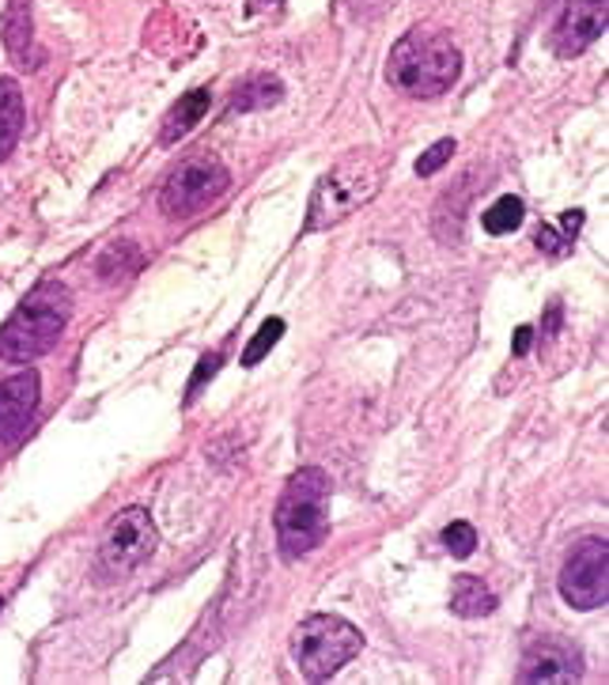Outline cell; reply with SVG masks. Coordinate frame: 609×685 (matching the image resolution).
I'll return each instance as SVG.
<instances>
[{
  "label": "cell",
  "mask_w": 609,
  "mask_h": 685,
  "mask_svg": "<svg viewBox=\"0 0 609 685\" xmlns=\"http://www.w3.org/2000/svg\"><path fill=\"white\" fill-rule=\"evenodd\" d=\"M73 315V295L61 280H42L23 295L20 307L0 326V360L8 364H35L46 356L58 338L65 333Z\"/></svg>",
  "instance_id": "1"
},
{
  "label": "cell",
  "mask_w": 609,
  "mask_h": 685,
  "mask_svg": "<svg viewBox=\"0 0 609 685\" xmlns=\"http://www.w3.org/2000/svg\"><path fill=\"white\" fill-rule=\"evenodd\" d=\"M462 73V53L440 30H409L394 42L386 61V80L413 99H435L451 91Z\"/></svg>",
  "instance_id": "2"
},
{
  "label": "cell",
  "mask_w": 609,
  "mask_h": 685,
  "mask_svg": "<svg viewBox=\"0 0 609 685\" xmlns=\"http://www.w3.org/2000/svg\"><path fill=\"white\" fill-rule=\"evenodd\" d=\"M277 542L288 560L307 557L330 534V478L318 466H303L284 485V496L277 504Z\"/></svg>",
  "instance_id": "3"
},
{
  "label": "cell",
  "mask_w": 609,
  "mask_h": 685,
  "mask_svg": "<svg viewBox=\"0 0 609 685\" xmlns=\"http://www.w3.org/2000/svg\"><path fill=\"white\" fill-rule=\"evenodd\" d=\"M382 190V160L371 152H353L333 163L318 178L307 208V231H326L333 224L348 220L356 208H364Z\"/></svg>",
  "instance_id": "4"
},
{
  "label": "cell",
  "mask_w": 609,
  "mask_h": 685,
  "mask_svg": "<svg viewBox=\"0 0 609 685\" xmlns=\"http://www.w3.org/2000/svg\"><path fill=\"white\" fill-rule=\"evenodd\" d=\"M364 648V636L338 613H310L292 636V656L307 682H326L353 663Z\"/></svg>",
  "instance_id": "5"
},
{
  "label": "cell",
  "mask_w": 609,
  "mask_h": 685,
  "mask_svg": "<svg viewBox=\"0 0 609 685\" xmlns=\"http://www.w3.org/2000/svg\"><path fill=\"white\" fill-rule=\"evenodd\" d=\"M228 186H231V170L216 155L208 152L190 155V160H182L167 175V182L160 190V208L170 220H190L201 208L220 201L228 193Z\"/></svg>",
  "instance_id": "6"
},
{
  "label": "cell",
  "mask_w": 609,
  "mask_h": 685,
  "mask_svg": "<svg viewBox=\"0 0 609 685\" xmlns=\"http://www.w3.org/2000/svg\"><path fill=\"white\" fill-rule=\"evenodd\" d=\"M160 546V531H155L152 516L144 508H125L103 534L99 546L96 572L99 580H122V575L137 572Z\"/></svg>",
  "instance_id": "7"
},
{
  "label": "cell",
  "mask_w": 609,
  "mask_h": 685,
  "mask_svg": "<svg viewBox=\"0 0 609 685\" xmlns=\"http://www.w3.org/2000/svg\"><path fill=\"white\" fill-rule=\"evenodd\" d=\"M560 598L575 610H598L609 598V546L606 538H587L572 549L560 568Z\"/></svg>",
  "instance_id": "8"
},
{
  "label": "cell",
  "mask_w": 609,
  "mask_h": 685,
  "mask_svg": "<svg viewBox=\"0 0 609 685\" xmlns=\"http://www.w3.org/2000/svg\"><path fill=\"white\" fill-rule=\"evenodd\" d=\"M580 678H583L580 648H572L568 640H557V636H542L537 644H530L519 663V682L526 685H560Z\"/></svg>",
  "instance_id": "9"
},
{
  "label": "cell",
  "mask_w": 609,
  "mask_h": 685,
  "mask_svg": "<svg viewBox=\"0 0 609 685\" xmlns=\"http://www.w3.org/2000/svg\"><path fill=\"white\" fill-rule=\"evenodd\" d=\"M38 394H42V383L35 368L15 371L0 383V447H15L27 435L38 413Z\"/></svg>",
  "instance_id": "10"
},
{
  "label": "cell",
  "mask_w": 609,
  "mask_h": 685,
  "mask_svg": "<svg viewBox=\"0 0 609 685\" xmlns=\"http://www.w3.org/2000/svg\"><path fill=\"white\" fill-rule=\"evenodd\" d=\"M606 30V0H568L553 23V50L560 58H580Z\"/></svg>",
  "instance_id": "11"
},
{
  "label": "cell",
  "mask_w": 609,
  "mask_h": 685,
  "mask_svg": "<svg viewBox=\"0 0 609 685\" xmlns=\"http://www.w3.org/2000/svg\"><path fill=\"white\" fill-rule=\"evenodd\" d=\"M0 42H4L8 58L20 68H38L46 53L35 42V20H30V0H8L4 15H0Z\"/></svg>",
  "instance_id": "12"
},
{
  "label": "cell",
  "mask_w": 609,
  "mask_h": 685,
  "mask_svg": "<svg viewBox=\"0 0 609 685\" xmlns=\"http://www.w3.org/2000/svg\"><path fill=\"white\" fill-rule=\"evenodd\" d=\"M208 103H213L208 88L186 91V96L178 99V103L167 111V118H163V129H160V140H163V144H175V140H182L186 134H190V129L198 126V122L208 114Z\"/></svg>",
  "instance_id": "13"
},
{
  "label": "cell",
  "mask_w": 609,
  "mask_h": 685,
  "mask_svg": "<svg viewBox=\"0 0 609 685\" xmlns=\"http://www.w3.org/2000/svg\"><path fill=\"white\" fill-rule=\"evenodd\" d=\"M23 91L12 76H0V160L15 152L23 137Z\"/></svg>",
  "instance_id": "14"
},
{
  "label": "cell",
  "mask_w": 609,
  "mask_h": 685,
  "mask_svg": "<svg viewBox=\"0 0 609 685\" xmlns=\"http://www.w3.org/2000/svg\"><path fill=\"white\" fill-rule=\"evenodd\" d=\"M284 99V84L269 73H257L250 80L239 84V91L231 96V114H254V111H269Z\"/></svg>",
  "instance_id": "15"
},
{
  "label": "cell",
  "mask_w": 609,
  "mask_h": 685,
  "mask_svg": "<svg viewBox=\"0 0 609 685\" xmlns=\"http://www.w3.org/2000/svg\"><path fill=\"white\" fill-rule=\"evenodd\" d=\"M451 610H455L458 618H489V613L496 610V595H492L478 575H455Z\"/></svg>",
  "instance_id": "16"
},
{
  "label": "cell",
  "mask_w": 609,
  "mask_h": 685,
  "mask_svg": "<svg viewBox=\"0 0 609 685\" xmlns=\"http://www.w3.org/2000/svg\"><path fill=\"white\" fill-rule=\"evenodd\" d=\"M522 216H526L522 201L507 193V198H499L496 205H489L485 213H481V228H485L489 236H511V231L522 224Z\"/></svg>",
  "instance_id": "17"
},
{
  "label": "cell",
  "mask_w": 609,
  "mask_h": 685,
  "mask_svg": "<svg viewBox=\"0 0 609 685\" xmlns=\"http://www.w3.org/2000/svg\"><path fill=\"white\" fill-rule=\"evenodd\" d=\"M280 333H284V318H269V322H262V330L254 333V341L243 348V368H254V364H262L265 356H269V348L280 341Z\"/></svg>",
  "instance_id": "18"
},
{
  "label": "cell",
  "mask_w": 609,
  "mask_h": 685,
  "mask_svg": "<svg viewBox=\"0 0 609 685\" xmlns=\"http://www.w3.org/2000/svg\"><path fill=\"white\" fill-rule=\"evenodd\" d=\"M443 546H447L451 557H470V553L478 549V531H473L470 523H451L447 531H443Z\"/></svg>",
  "instance_id": "19"
},
{
  "label": "cell",
  "mask_w": 609,
  "mask_h": 685,
  "mask_svg": "<svg viewBox=\"0 0 609 685\" xmlns=\"http://www.w3.org/2000/svg\"><path fill=\"white\" fill-rule=\"evenodd\" d=\"M451 155H455V140H451V137H447V140H435V144L428 148V152L417 160V175H420V178H432L435 170H440L443 163L451 160Z\"/></svg>",
  "instance_id": "20"
},
{
  "label": "cell",
  "mask_w": 609,
  "mask_h": 685,
  "mask_svg": "<svg viewBox=\"0 0 609 685\" xmlns=\"http://www.w3.org/2000/svg\"><path fill=\"white\" fill-rule=\"evenodd\" d=\"M537 251H545V254H553V258H560V254H568V246H572V239L568 236H560L557 228H549V224H545V228H537Z\"/></svg>",
  "instance_id": "21"
},
{
  "label": "cell",
  "mask_w": 609,
  "mask_h": 685,
  "mask_svg": "<svg viewBox=\"0 0 609 685\" xmlns=\"http://www.w3.org/2000/svg\"><path fill=\"white\" fill-rule=\"evenodd\" d=\"M220 360H224V353H208V356H201V368H198V376H193V383H190V402L198 398L201 383L216 376V368H220Z\"/></svg>",
  "instance_id": "22"
},
{
  "label": "cell",
  "mask_w": 609,
  "mask_h": 685,
  "mask_svg": "<svg viewBox=\"0 0 609 685\" xmlns=\"http://www.w3.org/2000/svg\"><path fill=\"white\" fill-rule=\"evenodd\" d=\"M530 341H534V330H530V326H522V330H515V356H526Z\"/></svg>",
  "instance_id": "23"
},
{
  "label": "cell",
  "mask_w": 609,
  "mask_h": 685,
  "mask_svg": "<svg viewBox=\"0 0 609 685\" xmlns=\"http://www.w3.org/2000/svg\"><path fill=\"white\" fill-rule=\"evenodd\" d=\"M557 326H560V307L553 303V307H549V322H545L542 333H549V338H553V333H557Z\"/></svg>",
  "instance_id": "24"
},
{
  "label": "cell",
  "mask_w": 609,
  "mask_h": 685,
  "mask_svg": "<svg viewBox=\"0 0 609 685\" xmlns=\"http://www.w3.org/2000/svg\"><path fill=\"white\" fill-rule=\"evenodd\" d=\"M0 610H4V598H0Z\"/></svg>",
  "instance_id": "25"
}]
</instances>
